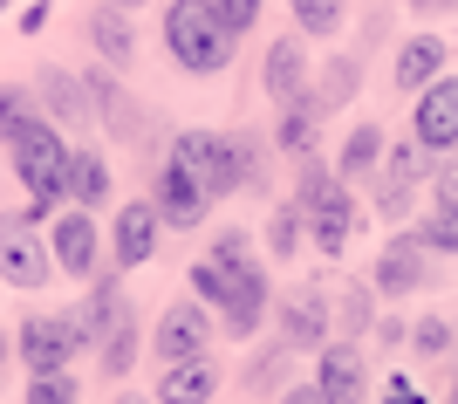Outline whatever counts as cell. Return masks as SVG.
Returning <instances> with one entry per match:
<instances>
[{"label":"cell","instance_id":"cell-1","mask_svg":"<svg viewBox=\"0 0 458 404\" xmlns=\"http://www.w3.org/2000/svg\"><path fill=\"white\" fill-rule=\"evenodd\" d=\"M69 151H76V144H69V137H62L48 116H35V124H28V131L7 144L14 178L28 185V212H35V219H48V212L69 199Z\"/></svg>","mask_w":458,"mask_h":404},{"label":"cell","instance_id":"cell-2","mask_svg":"<svg viewBox=\"0 0 458 404\" xmlns=\"http://www.w3.org/2000/svg\"><path fill=\"white\" fill-rule=\"evenodd\" d=\"M233 41L240 35L212 14V0H172L165 7V48H172V62L185 76H219L233 62Z\"/></svg>","mask_w":458,"mask_h":404},{"label":"cell","instance_id":"cell-3","mask_svg":"<svg viewBox=\"0 0 458 404\" xmlns=\"http://www.w3.org/2000/svg\"><path fill=\"white\" fill-rule=\"evenodd\" d=\"M165 158H172V165H185V172L199 178L212 199L247 193V178H240V151H233V131H172Z\"/></svg>","mask_w":458,"mask_h":404},{"label":"cell","instance_id":"cell-4","mask_svg":"<svg viewBox=\"0 0 458 404\" xmlns=\"http://www.w3.org/2000/svg\"><path fill=\"white\" fill-rule=\"evenodd\" d=\"M0 281L21 295L55 281V254L35 233V212H0Z\"/></svg>","mask_w":458,"mask_h":404},{"label":"cell","instance_id":"cell-5","mask_svg":"<svg viewBox=\"0 0 458 404\" xmlns=\"http://www.w3.org/2000/svg\"><path fill=\"white\" fill-rule=\"evenodd\" d=\"M82 349V329L76 315H28L14 336V357L28 364V377H48V370H69Z\"/></svg>","mask_w":458,"mask_h":404},{"label":"cell","instance_id":"cell-6","mask_svg":"<svg viewBox=\"0 0 458 404\" xmlns=\"http://www.w3.org/2000/svg\"><path fill=\"white\" fill-rule=\"evenodd\" d=\"M431 261H438V254L424 247L418 233H397V240L377 254V268H369V288H377V302H403V295L431 288Z\"/></svg>","mask_w":458,"mask_h":404},{"label":"cell","instance_id":"cell-7","mask_svg":"<svg viewBox=\"0 0 458 404\" xmlns=\"http://www.w3.org/2000/svg\"><path fill=\"white\" fill-rule=\"evenodd\" d=\"M206 343H212V308L199 302V295H178V302L157 315V329H151V357H157V364L206 357Z\"/></svg>","mask_w":458,"mask_h":404},{"label":"cell","instance_id":"cell-8","mask_svg":"<svg viewBox=\"0 0 458 404\" xmlns=\"http://www.w3.org/2000/svg\"><path fill=\"white\" fill-rule=\"evenodd\" d=\"M35 103H41V116H48L55 131H89L96 124L89 82H82L76 69H62V62H41L35 69Z\"/></svg>","mask_w":458,"mask_h":404},{"label":"cell","instance_id":"cell-9","mask_svg":"<svg viewBox=\"0 0 458 404\" xmlns=\"http://www.w3.org/2000/svg\"><path fill=\"white\" fill-rule=\"evenodd\" d=\"M411 137H418L424 151H438V158L458 151V76L452 69H445L431 90L411 97Z\"/></svg>","mask_w":458,"mask_h":404},{"label":"cell","instance_id":"cell-10","mask_svg":"<svg viewBox=\"0 0 458 404\" xmlns=\"http://www.w3.org/2000/svg\"><path fill=\"white\" fill-rule=\"evenodd\" d=\"M48 254H55V274H69V281H96V261H103V233H96V212L69 206L48 227Z\"/></svg>","mask_w":458,"mask_h":404},{"label":"cell","instance_id":"cell-11","mask_svg":"<svg viewBox=\"0 0 458 404\" xmlns=\"http://www.w3.org/2000/svg\"><path fill=\"white\" fill-rule=\"evenodd\" d=\"M151 206L165 227H206V212H212V193L199 185V178L185 172V165H172V158H157V178H151Z\"/></svg>","mask_w":458,"mask_h":404},{"label":"cell","instance_id":"cell-12","mask_svg":"<svg viewBox=\"0 0 458 404\" xmlns=\"http://www.w3.org/2000/svg\"><path fill=\"white\" fill-rule=\"evenodd\" d=\"M274 322H281V343H294V349H315L335 336V308H328V288H294V295H281L274 302Z\"/></svg>","mask_w":458,"mask_h":404},{"label":"cell","instance_id":"cell-13","mask_svg":"<svg viewBox=\"0 0 458 404\" xmlns=\"http://www.w3.org/2000/svg\"><path fill=\"white\" fill-rule=\"evenodd\" d=\"M82 82H89L96 116H103V131H110L116 144H144V137H151V110H137V97L116 82V69H82Z\"/></svg>","mask_w":458,"mask_h":404},{"label":"cell","instance_id":"cell-14","mask_svg":"<svg viewBox=\"0 0 458 404\" xmlns=\"http://www.w3.org/2000/svg\"><path fill=\"white\" fill-rule=\"evenodd\" d=\"M315 384H322L328 404H363L369 391V364H363V343H349V336H328L315 349Z\"/></svg>","mask_w":458,"mask_h":404},{"label":"cell","instance_id":"cell-15","mask_svg":"<svg viewBox=\"0 0 458 404\" xmlns=\"http://www.w3.org/2000/svg\"><path fill=\"white\" fill-rule=\"evenodd\" d=\"M157 233H165V219H157V206L151 199H131V206L110 219V261H116V274H137L144 261L157 254Z\"/></svg>","mask_w":458,"mask_h":404},{"label":"cell","instance_id":"cell-16","mask_svg":"<svg viewBox=\"0 0 458 404\" xmlns=\"http://www.w3.org/2000/svg\"><path fill=\"white\" fill-rule=\"evenodd\" d=\"M267 308H274L267 268H260V261H240V268H233V295H226V308H219V329H226V336H240V343H247L253 329L267 322Z\"/></svg>","mask_w":458,"mask_h":404},{"label":"cell","instance_id":"cell-17","mask_svg":"<svg viewBox=\"0 0 458 404\" xmlns=\"http://www.w3.org/2000/svg\"><path fill=\"white\" fill-rule=\"evenodd\" d=\"M445 69H452V41L445 35H411L397 48V62H390V82H397L403 97H418V90H431Z\"/></svg>","mask_w":458,"mask_h":404},{"label":"cell","instance_id":"cell-18","mask_svg":"<svg viewBox=\"0 0 458 404\" xmlns=\"http://www.w3.org/2000/svg\"><path fill=\"white\" fill-rule=\"evenodd\" d=\"M356 227H363V212H356V193H349V185H335L322 206H308V240H315V254H328V261L356 240Z\"/></svg>","mask_w":458,"mask_h":404},{"label":"cell","instance_id":"cell-19","mask_svg":"<svg viewBox=\"0 0 458 404\" xmlns=\"http://www.w3.org/2000/svg\"><path fill=\"white\" fill-rule=\"evenodd\" d=\"M219 384H226V370L212 364V357H185V364H165L151 404H212Z\"/></svg>","mask_w":458,"mask_h":404},{"label":"cell","instance_id":"cell-20","mask_svg":"<svg viewBox=\"0 0 458 404\" xmlns=\"http://www.w3.org/2000/svg\"><path fill=\"white\" fill-rule=\"evenodd\" d=\"M301 41H308V35H281V41L267 48V69H260V82H267V97L281 103V110H287V103H301V97H308V82H315V69H308V48H301Z\"/></svg>","mask_w":458,"mask_h":404},{"label":"cell","instance_id":"cell-21","mask_svg":"<svg viewBox=\"0 0 458 404\" xmlns=\"http://www.w3.org/2000/svg\"><path fill=\"white\" fill-rule=\"evenodd\" d=\"M123 308H131V302H123V288H116V274H96V281H89V295H82V302L69 308V315H76V329H82V349H96V343H103V336H110V329L123 322Z\"/></svg>","mask_w":458,"mask_h":404},{"label":"cell","instance_id":"cell-22","mask_svg":"<svg viewBox=\"0 0 458 404\" xmlns=\"http://www.w3.org/2000/svg\"><path fill=\"white\" fill-rule=\"evenodd\" d=\"M89 48L103 56V69H131V62H137V28H131V14L96 0V14H89Z\"/></svg>","mask_w":458,"mask_h":404},{"label":"cell","instance_id":"cell-23","mask_svg":"<svg viewBox=\"0 0 458 404\" xmlns=\"http://www.w3.org/2000/svg\"><path fill=\"white\" fill-rule=\"evenodd\" d=\"M356 90H363V56H328L322 76L308 82V103H315L322 116H335V110H349Z\"/></svg>","mask_w":458,"mask_h":404},{"label":"cell","instance_id":"cell-24","mask_svg":"<svg viewBox=\"0 0 458 404\" xmlns=\"http://www.w3.org/2000/svg\"><path fill=\"white\" fill-rule=\"evenodd\" d=\"M69 206H82V212H103L110 206V158L103 151H69Z\"/></svg>","mask_w":458,"mask_h":404},{"label":"cell","instance_id":"cell-25","mask_svg":"<svg viewBox=\"0 0 458 404\" xmlns=\"http://www.w3.org/2000/svg\"><path fill=\"white\" fill-rule=\"evenodd\" d=\"M377 172H383V131L377 124H356L343 137V151H335V178L356 185V178H377Z\"/></svg>","mask_w":458,"mask_h":404},{"label":"cell","instance_id":"cell-26","mask_svg":"<svg viewBox=\"0 0 458 404\" xmlns=\"http://www.w3.org/2000/svg\"><path fill=\"white\" fill-rule=\"evenodd\" d=\"M294 357H301V349H294V343H267V349H260V357H253V364H247V377H240V391H247V398H281L287 370H294Z\"/></svg>","mask_w":458,"mask_h":404},{"label":"cell","instance_id":"cell-27","mask_svg":"<svg viewBox=\"0 0 458 404\" xmlns=\"http://www.w3.org/2000/svg\"><path fill=\"white\" fill-rule=\"evenodd\" d=\"M131 364H137V308H123V322L96 343V370L103 377H131Z\"/></svg>","mask_w":458,"mask_h":404},{"label":"cell","instance_id":"cell-28","mask_svg":"<svg viewBox=\"0 0 458 404\" xmlns=\"http://www.w3.org/2000/svg\"><path fill=\"white\" fill-rule=\"evenodd\" d=\"M315 131H322V110L301 97V103H287V110H281V131H274V144H281L287 158H308V151H315Z\"/></svg>","mask_w":458,"mask_h":404},{"label":"cell","instance_id":"cell-29","mask_svg":"<svg viewBox=\"0 0 458 404\" xmlns=\"http://www.w3.org/2000/svg\"><path fill=\"white\" fill-rule=\"evenodd\" d=\"M301 240H308V212L294 206V199H281V206L267 212V254H274V261H294Z\"/></svg>","mask_w":458,"mask_h":404},{"label":"cell","instance_id":"cell-30","mask_svg":"<svg viewBox=\"0 0 458 404\" xmlns=\"http://www.w3.org/2000/svg\"><path fill=\"white\" fill-rule=\"evenodd\" d=\"M431 172H438V151H424L418 137L390 144V158H383V178H403V185H431Z\"/></svg>","mask_w":458,"mask_h":404},{"label":"cell","instance_id":"cell-31","mask_svg":"<svg viewBox=\"0 0 458 404\" xmlns=\"http://www.w3.org/2000/svg\"><path fill=\"white\" fill-rule=\"evenodd\" d=\"M335 185H343V178H335V165H322V158L308 151V158H294V193H287V199L308 212V206H322Z\"/></svg>","mask_w":458,"mask_h":404},{"label":"cell","instance_id":"cell-32","mask_svg":"<svg viewBox=\"0 0 458 404\" xmlns=\"http://www.w3.org/2000/svg\"><path fill=\"white\" fill-rule=\"evenodd\" d=\"M369 315H377V288H356V281H349V288H343V302H335V336L363 343L369 329H377Z\"/></svg>","mask_w":458,"mask_h":404},{"label":"cell","instance_id":"cell-33","mask_svg":"<svg viewBox=\"0 0 458 404\" xmlns=\"http://www.w3.org/2000/svg\"><path fill=\"white\" fill-rule=\"evenodd\" d=\"M287 7H294V35H308V41H328L349 14V0H287Z\"/></svg>","mask_w":458,"mask_h":404},{"label":"cell","instance_id":"cell-34","mask_svg":"<svg viewBox=\"0 0 458 404\" xmlns=\"http://www.w3.org/2000/svg\"><path fill=\"white\" fill-rule=\"evenodd\" d=\"M35 116H41V103H35V90H28V82H0V144H14Z\"/></svg>","mask_w":458,"mask_h":404},{"label":"cell","instance_id":"cell-35","mask_svg":"<svg viewBox=\"0 0 458 404\" xmlns=\"http://www.w3.org/2000/svg\"><path fill=\"white\" fill-rule=\"evenodd\" d=\"M191 295H199L206 308H226V295H233V268H226V261H212V254H206V261H191Z\"/></svg>","mask_w":458,"mask_h":404},{"label":"cell","instance_id":"cell-36","mask_svg":"<svg viewBox=\"0 0 458 404\" xmlns=\"http://www.w3.org/2000/svg\"><path fill=\"white\" fill-rule=\"evenodd\" d=\"M233 151H240L247 193H267V137H260V131H233Z\"/></svg>","mask_w":458,"mask_h":404},{"label":"cell","instance_id":"cell-37","mask_svg":"<svg viewBox=\"0 0 458 404\" xmlns=\"http://www.w3.org/2000/svg\"><path fill=\"white\" fill-rule=\"evenodd\" d=\"M411 349H418V357H452V349H458V322H445V315H418V322H411Z\"/></svg>","mask_w":458,"mask_h":404},{"label":"cell","instance_id":"cell-38","mask_svg":"<svg viewBox=\"0 0 458 404\" xmlns=\"http://www.w3.org/2000/svg\"><path fill=\"white\" fill-rule=\"evenodd\" d=\"M411 233H418L431 254H458V206H431Z\"/></svg>","mask_w":458,"mask_h":404},{"label":"cell","instance_id":"cell-39","mask_svg":"<svg viewBox=\"0 0 458 404\" xmlns=\"http://www.w3.org/2000/svg\"><path fill=\"white\" fill-rule=\"evenodd\" d=\"M418 206V185H403V178H377V212L383 219H411Z\"/></svg>","mask_w":458,"mask_h":404},{"label":"cell","instance_id":"cell-40","mask_svg":"<svg viewBox=\"0 0 458 404\" xmlns=\"http://www.w3.org/2000/svg\"><path fill=\"white\" fill-rule=\"evenodd\" d=\"M69 398H82L69 370H48V377H35V384H28V404H69Z\"/></svg>","mask_w":458,"mask_h":404},{"label":"cell","instance_id":"cell-41","mask_svg":"<svg viewBox=\"0 0 458 404\" xmlns=\"http://www.w3.org/2000/svg\"><path fill=\"white\" fill-rule=\"evenodd\" d=\"M260 7H267V0H212V14L226 21L233 35H253V21H260Z\"/></svg>","mask_w":458,"mask_h":404},{"label":"cell","instance_id":"cell-42","mask_svg":"<svg viewBox=\"0 0 458 404\" xmlns=\"http://www.w3.org/2000/svg\"><path fill=\"white\" fill-rule=\"evenodd\" d=\"M212 261H226V268H240V261H253V240L240 227H226L219 240H212Z\"/></svg>","mask_w":458,"mask_h":404},{"label":"cell","instance_id":"cell-43","mask_svg":"<svg viewBox=\"0 0 458 404\" xmlns=\"http://www.w3.org/2000/svg\"><path fill=\"white\" fill-rule=\"evenodd\" d=\"M431 199H438V206H458V158H445L438 172H431Z\"/></svg>","mask_w":458,"mask_h":404},{"label":"cell","instance_id":"cell-44","mask_svg":"<svg viewBox=\"0 0 458 404\" xmlns=\"http://www.w3.org/2000/svg\"><path fill=\"white\" fill-rule=\"evenodd\" d=\"M383 404H424V398H418L411 377H390V384H383Z\"/></svg>","mask_w":458,"mask_h":404},{"label":"cell","instance_id":"cell-45","mask_svg":"<svg viewBox=\"0 0 458 404\" xmlns=\"http://www.w3.org/2000/svg\"><path fill=\"white\" fill-rule=\"evenodd\" d=\"M281 404H328V398H322V384H287Z\"/></svg>","mask_w":458,"mask_h":404},{"label":"cell","instance_id":"cell-46","mask_svg":"<svg viewBox=\"0 0 458 404\" xmlns=\"http://www.w3.org/2000/svg\"><path fill=\"white\" fill-rule=\"evenodd\" d=\"M369 336H377V343H383V349H397V343H403V336H411V322H377V329H369Z\"/></svg>","mask_w":458,"mask_h":404},{"label":"cell","instance_id":"cell-47","mask_svg":"<svg viewBox=\"0 0 458 404\" xmlns=\"http://www.w3.org/2000/svg\"><path fill=\"white\" fill-rule=\"evenodd\" d=\"M411 14H452V0H411Z\"/></svg>","mask_w":458,"mask_h":404},{"label":"cell","instance_id":"cell-48","mask_svg":"<svg viewBox=\"0 0 458 404\" xmlns=\"http://www.w3.org/2000/svg\"><path fill=\"white\" fill-rule=\"evenodd\" d=\"M103 7H123V14H137V7H144V0H103Z\"/></svg>","mask_w":458,"mask_h":404},{"label":"cell","instance_id":"cell-49","mask_svg":"<svg viewBox=\"0 0 458 404\" xmlns=\"http://www.w3.org/2000/svg\"><path fill=\"white\" fill-rule=\"evenodd\" d=\"M0 377H7V336H0Z\"/></svg>","mask_w":458,"mask_h":404},{"label":"cell","instance_id":"cell-50","mask_svg":"<svg viewBox=\"0 0 458 404\" xmlns=\"http://www.w3.org/2000/svg\"><path fill=\"white\" fill-rule=\"evenodd\" d=\"M116 404H151V398H116Z\"/></svg>","mask_w":458,"mask_h":404},{"label":"cell","instance_id":"cell-51","mask_svg":"<svg viewBox=\"0 0 458 404\" xmlns=\"http://www.w3.org/2000/svg\"><path fill=\"white\" fill-rule=\"evenodd\" d=\"M445 404H458V384H452V398H445Z\"/></svg>","mask_w":458,"mask_h":404},{"label":"cell","instance_id":"cell-52","mask_svg":"<svg viewBox=\"0 0 458 404\" xmlns=\"http://www.w3.org/2000/svg\"><path fill=\"white\" fill-rule=\"evenodd\" d=\"M7 7H14V0H0V14H7Z\"/></svg>","mask_w":458,"mask_h":404},{"label":"cell","instance_id":"cell-53","mask_svg":"<svg viewBox=\"0 0 458 404\" xmlns=\"http://www.w3.org/2000/svg\"><path fill=\"white\" fill-rule=\"evenodd\" d=\"M452 14H458V0H452Z\"/></svg>","mask_w":458,"mask_h":404},{"label":"cell","instance_id":"cell-54","mask_svg":"<svg viewBox=\"0 0 458 404\" xmlns=\"http://www.w3.org/2000/svg\"><path fill=\"white\" fill-rule=\"evenodd\" d=\"M69 404H82V398H69Z\"/></svg>","mask_w":458,"mask_h":404}]
</instances>
